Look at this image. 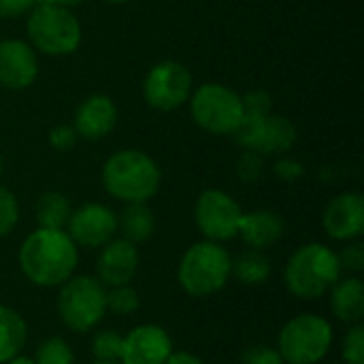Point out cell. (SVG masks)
Returning a JSON list of instances; mask_svg holds the SVG:
<instances>
[{
    "mask_svg": "<svg viewBox=\"0 0 364 364\" xmlns=\"http://www.w3.org/2000/svg\"><path fill=\"white\" fill-rule=\"evenodd\" d=\"M21 275L36 288H60L79 267V247L66 230L36 228L19 245Z\"/></svg>",
    "mask_w": 364,
    "mask_h": 364,
    "instance_id": "cell-1",
    "label": "cell"
},
{
    "mask_svg": "<svg viewBox=\"0 0 364 364\" xmlns=\"http://www.w3.org/2000/svg\"><path fill=\"white\" fill-rule=\"evenodd\" d=\"M102 188L122 203H149L162 183L158 162L141 149H119L102 164Z\"/></svg>",
    "mask_w": 364,
    "mask_h": 364,
    "instance_id": "cell-2",
    "label": "cell"
},
{
    "mask_svg": "<svg viewBox=\"0 0 364 364\" xmlns=\"http://www.w3.org/2000/svg\"><path fill=\"white\" fill-rule=\"evenodd\" d=\"M337 252L326 243H305L294 250L284 269V284L294 299H324L341 277Z\"/></svg>",
    "mask_w": 364,
    "mask_h": 364,
    "instance_id": "cell-3",
    "label": "cell"
},
{
    "mask_svg": "<svg viewBox=\"0 0 364 364\" xmlns=\"http://www.w3.org/2000/svg\"><path fill=\"white\" fill-rule=\"evenodd\" d=\"M230 264L232 256L224 243L203 239L183 252L177 264V282L188 296L207 299L226 288L230 279Z\"/></svg>",
    "mask_w": 364,
    "mask_h": 364,
    "instance_id": "cell-4",
    "label": "cell"
},
{
    "mask_svg": "<svg viewBox=\"0 0 364 364\" xmlns=\"http://www.w3.org/2000/svg\"><path fill=\"white\" fill-rule=\"evenodd\" d=\"M58 316L70 333H92L107 316V288L96 275H73L58 288Z\"/></svg>",
    "mask_w": 364,
    "mask_h": 364,
    "instance_id": "cell-5",
    "label": "cell"
},
{
    "mask_svg": "<svg viewBox=\"0 0 364 364\" xmlns=\"http://www.w3.org/2000/svg\"><path fill=\"white\" fill-rule=\"evenodd\" d=\"M335 341L331 320L318 314H299L290 318L277 335V352L286 364H320Z\"/></svg>",
    "mask_w": 364,
    "mask_h": 364,
    "instance_id": "cell-6",
    "label": "cell"
},
{
    "mask_svg": "<svg viewBox=\"0 0 364 364\" xmlns=\"http://www.w3.org/2000/svg\"><path fill=\"white\" fill-rule=\"evenodd\" d=\"M28 38L34 51L51 58H64L81 45V23L75 13L60 4H38L30 11Z\"/></svg>",
    "mask_w": 364,
    "mask_h": 364,
    "instance_id": "cell-7",
    "label": "cell"
},
{
    "mask_svg": "<svg viewBox=\"0 0 364 364\" xmlns=\"http://www.w3.org/2000/svg\"><path fill=\"white\" fill-rule=\"evenodd\" d=\"M190 115L198 128L205 132L226 136L232 134L243 117L241 94L224 83H203L198 85L190 100Z\"/></svg>",
    "mask_w": 364,
    "mask_h": 364,
    "instance_id": "cell-8",
    "label": "cell"
},
{
    "mask_svg": "<svg viewBox=\"0 0 364 364\" xmlns=\"http://www.w3.org/2000/svg\"><path fill=\"white\" fill-rule=\"evenodd\" d=\"M243 209L235 196L220 188L203 190L194 205V222L203 239L213 243H226L237 239Z\"/></svg>",
    "mask_w": 364,
    "mask_h": 364,
    "instance_id": "cell-9",
    "label": "cell"
},
{
    "mask_svg": "<svg viewBox=\"0 0 364 364\" xmlns=\"http://www.w3.org/2000/svg\"><path fill=\"white\" fill-rule=\"evenodd\" d=\"M194 92L190 68L177 60H162L149 68L143 81V98L156 111H175L183 107Z\"/></svg>",
    "mask_w": 364,
    "mask_h": 364,
    "instance_id": "cell-10",
    "label": "cell"
},
{
    "mask_svg": "<svg viewBox=\"0 0 364 364\" xmlns=\"http://www.w3.org/2000/svg\"><path fill=\"white\" fill-rule=\"evenodd\" d=\"M64 230L77 247L100 250L117 235V213L102 203H83L73 209Z\"/></svg>",
    "mask_w": 364,
    "mask_h": 364,
    "instance_id": "cell-11",
    "label": "cell"
},
{
    "mask_svg": "<svg viewBox=\"0 0 364 364\" xmlns=\"http://www.w3.org/2000/svg\"><path fill=\"white\" fill-rule=\"evenodd\" d=\"M175 346L160 324H139L124 335L119 364H164Z\"/></svg>",
    "mask_w": 364,
    "mask_h": 364,
    "instance_id": "cell-12",
    "label": "cell"
},
{
    "mask_svg": "<svg viewBox=\"0 0 364 364\" xmlns=\"http://www.w3.org/2000/svg\"><path fill=\"white\" fill-rule=\"evenodd\" d=\"M326 237L339 243L356 241L364 235V198L360 192H341L322 211Z\"/></svg>",
    "mask_w": 364,
    "mask_h": 364,
    "instance_id": "cell-13",
    "label": "cell"
},
{
    "mask_svg": "<svg viewBox=\"0 0 364 364\" xmlns=\"http://www.w3.org/2000/svg\"><path fill=\"white\" fill-rule=\"evenodd\" d=\"M139 264H141L139 245L122 237H113L107 245L100 247L96 260V279L105 288L126 286L134 279Z\"/></svg>",
    "mask_w": 364,
    "mask_h": 364,
    "instance_id": "cell-14",
    "label": "cell"
},
{
    "mask_svg": "<svg viewBox=\"0 0 364 364\" xmlns=\"http://www.w3.org/2000/svg\"><path fill=\"white\" fill-rule=\"evenodd\" d=\"M38 77V55L21 38L0 41V85L13 92L30 87Z\"/></svg>",
    "mask_w": 364,
    "mask_h": 364,
    "instance_id": "cell-15",
    "label": "cell"
},
{
    "mask_svg": "<svg viewBox=\"0 0 364 364\" xmlns=\"http://www.w3.org/2000/svg\"><path fill=\"white\" fill-rule=\"evenodd\" d=\"M117 124V107L113 98L105 94H92L83 98L75 111L73 128L77 136L85 141H102L107 134L113 132Z\"/></svg>",
    "mask_w": 364,
    "mask_h": 364,
    "instance_id": "cell-16",
    "label": "cell"
},
{
    "mask_svg": "<svg viewBox=\"0 0 364 364\" xmlns=\"http://www.w3.org/2000/svg\"><path fill=\"white\" fill-rule=\"evenodd\" d=\"M284 232H286V222L277 211L254 209L247 213L243 211L237 237L245 243L247 250L267 252L284 239Z\"/></svg>",
    "mask_w": 364,
    "mask_h": 364,
    "instance_id": "cell-17",
    "label": "cell"
},
{
    "mask_svg": "<svg viewBox=\"0 0 364 364\" xmlns=\"http://www.w3.org/2000/svg\"><path fill=\"white\" fill-rule=\"evenodd\" d=\"M328 296V307L331 314L352 326V324H363L364 320V284L360 275H341L339 282L331 288Z\"/></svg>",
    "mask_w": 364,
    "mask_h": 364,
    "instance_id": "cell-18",
    "label": "cell"
},
{
    "mask_svg": "<svg viewBox=\"0 0 364 364\" xmlns=\"http://www.w3.org/2000/svg\"><path fill=\"white\" fill-rule=\"evenodd\" d=\"M117 232L122 239L141 245L156 232V215L147 203H126L117 213Z\"/></svg>",
    "mask_w": 364,
    "mask_h": 364,
    "instance_id": "cell-19",
    "label": "cell"
},
{
    "mask_svg": "<svg viewBox=\"0 0 364 364\" xmlns=\"http://www.w3.org/2000/svg\"><path fill=\"white\" fill-rule=\"evenodd\" d=\"M296 143V126L286 115H269L264 119L260 139L254 147V151L267 156H279L288 154Z\"/></svg>",
    "mask_w": 364,
    "mask_h": 364,
    "instance_id": "cell-20",
    "label": "cell"
},
{
    "mask_svg": "<svg viewBox=\"0 0 364 364\" xmlns=\"http://www.w3.org/2000/svg\"><path fill=\"white\" fill-rule=\"evenodd\" d=\"M271 275H273V264L264 252L245 250L232 258L230 277H235L241 286H247V288L264 286L271 279Z\"/></svg>",
    "mask_w": 364,
    "mask_h": 364,
    "instance_id": "cell-21",
    "label": "cell"
},
{
    "mask_svg": "<svg viewBox=\"0 0 364 364\" xmlns=\"http://www.w3.org/2000/svg\"><path fill=\"white\" fill-rule=\"evenodd\" d=\"M26 341H28V324L23 316L9 305H0V364L21 354Z\"/></svg>",
    "mask_w": 364,
    "mask_h": 364,
    "instance_id": "cell-22",
    "label": "cell"
},
{
    "mask_svg": "<svg viewBox=\"0 0 364 364\" xmlns=\"http://www.w3.org/2000/svg\"><path fill=\"white\" fill-rule=\"evenodd\" d=\"M73 213V205L62 192H45L38 196L34 205V218L38 228H58L64 230L68 218Z\"/></svg>",
    "mask_w": 364,
    "mask_h": 364,
    "instance_id": "cell-23",
    "label": "cell"
},
{
    "mask_svg": "<svg viewBox=\"0 0 364 364\" xmlns=\"http://www.w3.org/2000/svg\"><path fill=\"white\" fill-rule=\"evenodd\" d=\"M124 335L115 328H102L94 333L90 343V354L98 363H119Z\"/></svg>",
    "mask_w": 364,
    "mask_h": 364,
    "instance_id": "cell-24",
    "label": "cell"
},
{
    "mask_svg": "<svg viewBox=\"0 0 364 364\" xmlns=\"http://www.w3.org/2000/svg\"><path fill=\"white\" fill-rule=\"evenodd\" d=\"M36 364H75V352L70 343L62 337H47L34 350Z\"/></svg>",
    "mask_w": 364,
    "mask_h": 364,
    "instance_id": "cell-25",
    "label": "cell"
},
{
    "mask_svg": "<svg viewBox=\"0 0 364 364\" xmlns=\"http://www.w3.org/2000/svg\"><path fill=\"white\" fill-rule=\"evenodd\" d=\"M141 309V296L132 284L107 288V314L113 316H132Z\"/></svg>",
    "mask_w": 364,
    "mask_h": 364,
    "instance_id": "cell-26",
    "label": "cell"
},
{
    "mask_svg": "<svg viewBox=\"0 0 364 364\" xmlns=\"http://www.w3.org/2000/svg\"><path fill=\"white\" fill-rule=\"evenodd\" d=\"M341 363L364 364V324H352L343 335Z\"/></svg>",
    "mask_w": 364,
    "mask_h": 364,
    "instance_id": "cell-27",
    "label": "cell"
},
{
    "mask_svg": "<svg viewBox=\"0 0 364 364\" xmlns=\"http://www.w3.org/2000/svg\"><path fill=\"white\" fill-rule=\"evenodd\" d=\"M264 175V156L254 149H243L237 160V177L245 183H256Z\"/></svg>",
    "mask_w": 364,
    "mask_h": 364,
    "instance_id": "cell-28",
    "label": "cell"
},
{
    "mask_svg": "<svg viewBox=\"0 0 364 364\" xmlns=\"http://www.w3.org/2000/svg\"><path fill=\"white\" fill-rule=\"evenodd\" d=\"M17 222H19V203L9 188L0 186V239L11 235Z\"/></svg>",
    "mask_w": 364,
    "mask_h": 364,
    "instance_id": "cell-29",
    "label": "cell"
},
{
    "mask_svg": "<svg viewBox=\"0 0 364 364\" xmlns=\"http://www.w3.org/2000/svg\"><path fill=\"white\" fill-rule=\"evenodd\" d=\"M337 260L343 275H360L364 271V245L360 239L348 241L341 252H337Z\"/></svg>",
    "mask_w": 364,
    "mask_h": 364,
    "instance_id": "cell-30",
    "label": "cell"
},
{
    "mask_svg": "<svg viewBox=\"0 0 364 364\" xmlns=\"http://www.w3.org/2000/svg\"><path fill=\"white\" fill-rule=\"evenodd\" d=\"M241 364H286L282 354L277 352V348L264 346V343H254L250 346L243 356H241Z\"/></svg>",
    "mask_w": 364,
    "mask_h": 364,
    "instance_id": "cell-31",
    "label": "cell"
},
{
    "mask_svg": "<svg viewBox=\"0 0 364 364\" xmlns=\"http://www.w3.org/2000/svg\"><path fill=\"white\" fill-rule=\"evenodd\" d=\"M243 102V113L250 115H269L273 109V98L264 90H250L247 94L241 96Z\"/></svg>",
    "mask_w": 364,
    "mask_h": 364,
    "instance_id": "cell-32",
    "label": "cell"
},
{
    "mask_svg": "<svg viewBox=\"0 0 364 364\" xmlns=\"http://www.w3.org/2000/svg\"><path fill=\"white\" fill-rule=\"evenodd\" d=\"M273 173L277 179L286 181V183H292V181H299L303 175H305V166L301 160L292 158V156H279L273 164Z\"/></svg>",
    "mask_w": 364,
    "mask_h": 364,
    "instance_id": "cell-33",
    "label": "cell"
},
{
    "mask_svg": "<svg viewBox=\"0 0 364 364\" xmlns=\"http://www.w3.org/2000/svg\"><path fill=\"white\" fill-rule=\"evenodd\" d=\"M77 139L79 136H77V132H75V128L70 124H58L47 134V141H49L51 149H55V151H68V149H73L75 143H77Z\"/></svg>",
    "mask_w": 364,
    "mask_h": 364,
    "instance_id": "cell-34",
    "label": "cell"
},
{
    "mask_svg": "<svg viewBox=\"0 0 364 364\" xmlns=\"http://www.w3.org/2000/svg\"><path fill=\"white\" fill-rule=\"evenodd\" d=\"M34 9V0H0V17L15 19Z\"/></svg>",
    "mask_w": 364,
    "mask_h": 364,
    "instance_id": "cell-35",
    "label": "cell"
},
{
    "mask_svg": "<svg viewBox=\"0 0 364 364\" xmlns=\"http://www.w3.org/2000/svg\"><path fill=\"white\" fill-rule=\"evenodd\" d=\"M164 364H207L203 358H198L196 354L192 352H186V350H173V354L166 358Z\"/></svg>",
    "mask_w": 364,
    "mask_h": 364,
    "instance_id": "cell-36",
    "label": "cell"
},
{
    "mask_svg": "<svg viewBox=\"0 0 364 364\" xmlns=\"http://www.w3.org/2000/svg\"><path fill=\"white\" fill-rule=\"evenodd\" d=\"M4 364H36V363H34V358H32V356H26V354H17V356H13L11 360H6Z\"/></svg>",
    "mask_w": 364,
    "mask_h": 364,
    "instance_id": "cell-37",
    "label": "cell"
},
{
    "mask_svg": "<svg viewBox=\"0 0 364 364\" xmlns=\"http://www.w3.org/2000/svg\"><path fill=\"white\" fill-rule=\"evenodd\" d=\"M85 0H58V4L60 6H66V9H75V6H79V4H83Z\"/></svg>",
    "mask_w": 364,
    "mask_h": 364,
    "instance_id": "cell-38",
    "label": "cell"
},
{
    "mask_svg": "<svg viewBox=\"0 0 364 364\" xmlns=\"http://www.w3.org/2000/svg\"><path fill=\"white\" fill-rule=\"evenodd\" d=\"M38 4H58V0H34V6Z\"/></svg>",
    "mask_w": 364,
    "mask_h": 364,
    "instance_id": "cell-39",
    "label": "cell"
},
{
    "mask_svg": "<svg viewBox=\"0 0 364 364\" xmlns=\"http://www.w3.org/2000/svg\"><path fill=\"white\" fill-rule=\"evenodd\" d=\"M105 2H109V4H126L128 0H105Z\"/></svg>",
    "mask_w": 364,
    "mask_h": 364,
    "instance_id": "cell-40",
    "label": "cell"
},
{
    "mask_svg": "<svg viewBox=\"0 0 364 364\" xmlns=\"http://www.w3.org/2000/svg\"><path fill=\"white\" fill-rule=\"evenodd\" d=\"M2 171H4V160H2V156H0V177H2Z\"/></svg>",
    "mask_w": 364,
    "mask_h": 364,
    "instance_id": "cell-41",
    "label": "cell"
},
{
    "mask_svg": "<svg viewBox=\"0 0 364 364\" xmlns=\"http://www.w3.org/2000/svg\"><path fill=\"white\" fill-rule=\"evenodd\" d=\"M92 364H119V363H98V360H94Z\"/></svg>",
    "mask_w": 364,
    "mask_h": 364,
    "instance_id": "cell-42",
    "label": "cell"
},
{
    "mask_svg": "<svg viewBox=\"0 0 364 364\" xmlns=\"http://www.w3.org/2000/svg\"><path fill=\"white\" fill-rule=\"evenodd\" d=\"M326 364H346V363H341V360H335V363H326Z\"/></svg>",
    "mask_w": 364,
    "mask_h": 364,
    "instance_id": "cell-43",
    "label": "cell"
}]
</instances>
